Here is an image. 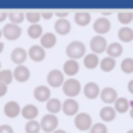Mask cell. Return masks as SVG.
Returning <instances> with one entry per match:
<instances>
[{
	"mask_svg": "<svg viewBox=\"0 0 133 133\" xmlns=\"http://www.w3.org/2000/svg\"><path fill=\"white\" fill-rule=\"evenodd\" d=\"M66 55L69 56V59H73V60L84 57V56H86V46H84V43L80 40H73L67 44Z\"/></svg>",
	"mask_w": 133,
	"mask_h": 133,
	"instance_id": "cell-1",
	"label": "cell"
},
{
	"mask_svg": "<svg viewBox=\"0 0 133 133\" xmlns=\"http://www.w3.org/2000/svg\"><path fill=\"white\" fill-rule=\"evenodd\" d=\"M62 89H63V93L67 96V99H73L75 96H77L79 93L82 92V84L80 82L77 80V79L75 77H69L64 80L63 86H62Z\"/></svg>",
	"mask_w": 133,
	"mask_h": 133,
	"instance_id": "cell-2",
	"label": "cell"
},
{
	"mask_svg": "<svg viewBox=\"0 0 133 133\" xmlns=\"http://www.w3.org/2000/svg\"><path fill=\"white\" fill-rule=\"evenodd\" d=\"M75 126L77 130L80 132H84V130H90L93 126V120H92V116L89 113H84V112H79L77 115L75 116Z\"/></svg>",
	"mask_w": 133,
	"mask_h": 133,
	"instance_id": "cell-3",
	"label": "cell"
},
{
	"mask_svg": "<svg viewBox=\"0 0 133 133\" xmlns=\"http://www.w3.org/2000/svg\"><path fill=\"white\" fill-rule=\"evenodd\" d=\"M57 126H59V119L56 115H52V113L44 115L40 120V127L46 133H53L57 129Z\"/></svg>",
	"mask_w": 133,
	"mask_h": 133,
	"instance_id": "cell-4",
	"label": "cell"
},
{
	"mask_svg": "<svg viewBox=\"0 0 133 133\" xmlns=\"http://www.w3.org/2000/svg\"><path fill=\"white\" fill-rule=\"evenodd\" d=\"M109 46L107 40L104 39V36H100V35H96L90 39V49H92V53L95 55H100V53H104Z\"/></svg>",
	"mask_w": 133,
	"mask_h": 133,
	"instance_id": "cell-5",
	"label": "cell"
},
{
	"mask_svg": "<svg viewBox=\"0 0 133 133\" xmlns=\"http://www.w3.org/2000/svg\"><path fill=\"white\" fill-rule=\"evenodd\" d=\"M47 83L50 87H60L64 83V73L63 70L52 69L47 73Z\"/></svg>",
	"mask_w": 133,
	"mask_h": 133,
	"instance_id": "cell-6",
	"label": "cell"
},
{
	"mask_svg": "<svg viewBox=\"0 0 133 133\" xmlns=\"http://www.w3.org/2000/svg\"><path fill=\"white\" fill-rule=\"evenodd\" d=\"M3 32V36L7 39V40H16L22 36V27L19 24H15V23H6L2 29Z\"/></svg>",
	"mask_w": 133,
	"mask_h": 133,
	"instance_id": "cell-7",
	"label": "cell"
},
{
	"mask_svg": "<svg viewBox=\"0 0 133 133\" xmlns=\"http://www.w3.org/2000/svg\"><path fill=\"white\" fill-rule=\"evenodd\" d=\"M110 27H112V23H110V20L107 17H97L95 20V23H93V30L100 36H103L104 33L109 32Z\"/></svg>",
	"mask_w": 133,
	"mask_h": 133,
	"instance_id": "cell-8",
	"label": "cell"
},
{
	"mask_svg": "<svg viewBox=\"0 0 133 133\" xmlns=\"http://www.w3.org/2000/svg\"><path fill=\"white\" fill-rule=\"evenodd\" d=\"M117 92H116V89H113V87H103L100 92V99L102 102H104V103L107 104V106H112V103L115 104V102L117 100Z\"/></svg>",
	"mask_w": 133,
	"mask_h": 133,
	"instance_id": "cell-9",
	"label": "cell"
},
{
	"mask_svg": "<svg viewBox=\"0 0 133 133\" xmlns=\"http://www.w3.org/2000/svg\"><path fill=\"white\" fill-rule=\"evenodd\" d=\"M27 55H29V57L32 59L33 62H42L46 57V49L42 47L40 44H33V46H30V49L27 50Z\"/></svg>",
	"mask_w": 133,
	"mask_h": 133,
	"instance_id": "cell-10",
	"label": "cell"
},
{
	"mask_svg": "<svg viewBox=\"0 0 133 133\" xmlns=\"http://www.w3.org/2000/svg\"><path fill=\"white\" fill-rule=\"evenodd\" d=\"M10 57H12L13 63L20 66V64H23L24 62H26V59L29 57V55H27V50L23 49V47H15V49L12 50Z\"/></svg>",
	"mask_w": 133,
	"mask_h": 133,
	"instance_id": "cell-11",
	"label": "cell"
},
{
	"mask_svg": "<svg viewBox=\"0 0 133 133\" xmlns=\"http://www.w3.org/2000/svg\"><path fill=\"white\" fill-rule=\"evenodd\" d=\"M33 96L39 102H47L50 99V87L46 84H39L33 90Z\"/></svg>",
	"mask_w": 133,
	"mask_h": 133,
	"instance_id": "cell-12",
	"label": "cell"
},
{
	"mask_svg": "<svg viewBox=\"0 0 133 133\" xmlns=\"http://www.w3.org/2000/svg\"><path fill=\"white\" fill-rule=\"evenodd\" d=\"M62 110L67 116H76L79 113V103L75 99H66L62 104Z\"/></svg>",
	"mask_w": 133,
	"mask_h": 133,
	"instance_id": "cell-13",
	"label": "cell"
},
{
	"mask_svg": "<svg viewBox=\"0 0 133 133\" xmlns=\"http://www.w3.org/2000/svg\"><path fill=\"white\" fill-rule=\"evenodd\" d=\"M100 87L96 82H87L83 86V93L87 99H96L97 96H100Z\"/></svg>",
	"mask_w": 133,
	"mask_h": 133,
	"instance_id": "cell-14",
	"label": "cell"
},
{
	"mask_svg": "<svg viewBox=\"0 0 133 133\" xmlns=\"http://www.w3.org/2000/svg\"><path fill=\"white\" fill-rule=\"evenodd\" d=\"M3 112H4V115H6L7 117L13 119V117H16V116H19V113H22V107L16 100H9L6 104H4Z\"/></svg>",
	"mask_w": 133,
	"mask_h": 133,
	"instance_id": "cell-15",
	"label": "cell"
},
{
	"mask_svg": "<svg viewBox=\"0 0 133 133\" xmlns=\"http://www.w3.org/2000/svg\"><path fill=\"white\" fill-rule=\"evenodd\" d=\"M37 115H39V109H37L36 104L27 103V104H24V106L22 107V116H23L27 122L29 120H36Z\"/></svg>",
	"mask_w": 133,
	"mask_h": 133,
	"instance_id": "cell-16",
	"label": "cell"
},
{
	"mask_svg": "<svg viewBox=\"0 0 133 133\" xmlns=\"http://www.w3.org/2000/svg\"><path fill=\"white\" fill-rule=\"evenodd\" d=\"M13 76H15V79L17 82H20V83H24V82L29 80L30 77V70L27 66H23V64H20V66H16L15 70H13Z\"/></svg>",
	"mask_w": 133,
	"mask_h": 133,
	"instance_id": "cell-17",
	"label": "cell"
},
{
	"mask_svg": "<svg viewBox=\"0 0 133 133\" xmlns=\"http://www.w3.org/2000/svg\"><path fill=\"white\" fill-rule=\"evenodd\" d=\"M79 69H80V66H79L77 60L67 59V60L63 63V73H64V75H67L69 77H73V76L77 75Z\"/></svg>",
	"mask_w": 133,
	"mask_h": 133,
	"instance_id": "cell-18",
	"label": "cell"
},
{
	"mask_svg": "<svg viewBox=\"0 0 133 133\" xmlns=\"http://www.w3.org/2000/svg\"><path fill=\"white\" fill-rule=\"evenodd\" d=\"M56 43H57V37L53 32H46L40 37V46L44 49H52L56 46Z\"/></svg>",
	"mask_w": 133,
	"mask_h": 133,
	"instance_id": "cell-19",
	"label": "cell"
},
{
	"mask_svg": "<svg viewBox=\"0 0 133 133\" xmlns=\"http://www.w3.org/2000/svg\"><path fill=\"white\" fill-rule=\"evenodd\" d=\"M55 30L59 33V35H69L70 30H72V24H70V22L67 20V19H57V20L55 22Z\"/></svg>",
	"mask_w": 133,
	"mask_h": 133,
	"instance_id": "cell-20",
	"label": "cell"
},
{
	"mask_svg": "<svg viewBox=\"0 0 133 133\" xmlns=\"http://www.w3.org/2000/svg\"><path fill=\"white\" fill-rule=\"evenodd\" d=\"M99 115H100L102 122H112V120H115L117 112L115 110V107H113V106H107V104H106V106H103L100 109Z\"/></svg>",
	"mask_w": 133,
	"mask_h": 133,
	"instance_id": "cell-21",
	"label": "cell"
},
{
	"mask_svg": "<svg viewBox=\"0 0 133 133\" xmlns=\"http://www.w3.org/2000/svg\"><path fill=\"white\" fill-rule=\"evenodd\" d=\"M90 20H92V16L86 10H79V12L75 13V22L79 26H87L90 23Z\"/></svg>",
	"mask_w": 133,
	"mask_h": 133,
	"instance_id": "cell-22",
	"label": "cell"
},
{
	"mask_svg": "<svg viewBox=\"0 0 133 133\" xmlns=\"http://www.w3.org/2000/svg\"><path fill=\"white\" fill-rule=\"evenodd\" d=\"M106 53H107V56L116 59L123 53V46H122L120 43H117V42H112V43H109V46H107Z\"/></svg>",
	"mask_w": 133,
	"mask_h": 133,
	"instance_id": "cell-23",
	"label": "cell"
},
{
	"mask_svg": "<svg viewBox=\"0 0 133 133\" xmlns=\"http://www.w3.org/2000/svg\"><path fill=\"white\" fill-rule=\"evenodd\" d=\"M62 102L59 100L57 97H50L49 100L46 102V109L49 113H52V115H56L57 112H60L62 110Z\"/></svg>",
	"mask_w": 133,
	"mask_h": 133,
	"instance_id": "cell-24",
	"label": "cell"
},
{
	"mask_svg": "<svg viewBox=\"0 0 133 133\" xmlns=\"http://www.w3.org/2000/svg\"><path fill=\"white\" fill-rule=\"evenodd\" d=\"M117 36L122 42H132L133 40V29L129 26H122L117 32Z\"/></svg>",
	"mask_w": 133,
	"mask_h": 133,
	"instance_id": "cell-25",
	"label": "cell"
},
{
	"mask_svg": "<svg viewBox=\"0 0 133 133\" xmlns=\"http://www.w3.org/2000/svg\"><path fill=\"white\" fill-rule=\"evenodd\" d=\"M9 20L10 23H15L20 26L22 22L26 20V12H22V10H12L9 12Z\"/></svg>",
	"mask_w": 133,
	"mask_h": 133,
	"instance_id": "cell-26",
	"label": "cell"
},
{
	"mask_svg": "<svg viewBox=\"0 0 133 133\" xmlns=\"http://www.w3.org/2000/svg\"><path fill=\"white\" fill-rule=\"evenodd\" d=\"M83 63L86 66V69H95V67L99 66L100 60H99V56L95 55V53H89L83 57Z\"/></svg>",
	"mask_w": 133,
	"mask_h": 133,
	"instance_id": "cell-27",
	"label": "cell"
},
{
	"mask_svg": "<svg viewBox=\"0 0 133 133\" xmlns=\"http://www.w3.org/2000/svg\"><path fill=\"white\" fill-rule=\"evenodd\" d=\"M27 35L30 39H40L43 36V27L40 23L37 24H29L27 27Z\"/></svg>",
	"mask_w": 133,
	"mask_h": 133,
	"instance_id": "cell-28",
	"label": "cell"
},
{
	"mask_svg": "<svg viewBox=\"0 0 133 133\" xmlns=\"http://www.w3.org/2000/svg\"><path fill=\"white\" fill-rule=\"evenodd\" d=\"M99 66H100V69L103 70V72H112L116 66V59L110 57V56H106V57L100 59Z\"/></svg>",
	"mask_w": 133,
	"mask_h": 133,
	"instance_id": "cell-29",
	"label": "cell"
},
{
	"mask_svg": "<svg viewBox=\"0 0 133 133\" xmlns=\"http://www.w3.org/2000/svg\"><path fill=\"white\" fill-rule=\"evenodd\" d=\"M115 110L117 113H126L129 110L130 104H129V100L126 97H117V100L115 102Z\"/></svg>",
	"mask_w": 133,
	"mask_h": 133,
	"instance_id": "cell-30",
	"label": "cell"
},
{
	"mask_svg": "<svg viewBox=\"0 0 133 133\" xmlns=\"http://www.w3.org/2000/svg\"><path fill=\"white\" fill-rule=\"evenodd\" d=\"M13 79H15V76H13L12 70H9V69H2L0 70V83L2 84L9 86V84L13 82Z\"/></svg>",
	"mask_w": 133,
	"mask_h": 133,
	"instance_id": "cell-31",
	"label": "cell"
},
{
	"mask_svg": "<svg viewBox=\"0 0 133 133\" xmlns=\"http://www.w3.org/2000/svg\"><path fill=\"white\" fill-rule=\"evenodd\" d=\"M117 19L122 24H129L133 20V12H130V10H122V12L117 13Z\"/></svg>",
	"mask_w": 133,
	"mask_h": 133,
	"instance_id": "cell-32",
	"label": "cell"
},
{
	"mask_svg": "<svg viewBox=\"0 0 133 133\" xmlns=\"http://www.w3.org/2000/svg\"><path fill=\"white\" fill-rule=\"evenodd\" d=\"M40 19H42V12H37V10H29V12H26V20L30 24H37Z\"/></svg>",
	"mask_w": 133,
	"mask_h": 133,
	"instance_id": "cell-33",
	"label": "cell"
},
{
	"mask_svg": "<svg viewBox=\"0 0 133 133\" xmlns=\"http://www.w3.org/2000/svg\"><path fill=\"white\" fill-rule=\"evenodd\" d=\"M120 69H122V72L126 73V75L133 73V57H124L120 63Z\"/></svg>",
	"mask_w": 133,
	"mask_h": 133,
	"instance_id": "cell-34",
	"label": "cell"
},
{
	"mask_svg": "<svg viewBox=\"0 0 133 133\" xmlns=\"http://www.w3.org/2000/svg\"><path fill=\"white\" fill-rule=\"evenodd\" d=\"M40 122L39 120H29L24 126V130L26 133H39L40 132Z\"/></svg>",
	"mask_w": 133,
	"mask_h": 133,
	"instance_id": "cell-35",
	"label": "cell"
},
{
	"mask_svg": "<svg viewBox=\"0 0 133 133\" xmlns=\"http://www.w3.org/2000/svg\"><path fill=\"white\" fill-rule=\"evenodd\" d=\"M90 133H107V126L103 122H97V123H93Z\"/></svg>",
	"mask_w": 133,
	"mask_h": 133,
	"instance_id": "cell-36",
	"label": "cell"
},
{
	"mask_svg": "<svg viewBox=\"0 0 133 133\" xmlns=\"http://www.w3.org/2000/svg\"><path fill=\"white\" fill-rule=\"evenodd\" d=\"M0 133H15L10 124H0Z\"/></svg>",
	"mask_w": 133,
	"mask_h": 133,
	"instance_id": "cell-37",
	"label": "cell"
},
{
	"mask_svg": "<svg viewBox=\"0 0 133 133\" xmlns=\"http://www.w3.org/2000/svg\"><path fill=\"white\" fill-rule=\"evenodd\" d=\"M67 15H69V12H62V10L55 12V16H57V19H66Z\"/></svg>",
	"mask_w": 133,
	"mask_h": 133,
	"instance_id": "cell-38",
	"label": "cell"
},
{
	"mask_svg": "<svg viewBox=\"0 0 133 133\" xmlns=\"http://www.w3.org/2000/svg\"><path fill=\"white\" fill-rule=\"evenodd\" d=\"M53 16H55V12H49V10L42 12V17H43V19H52Z\"/></svg>",
	"mask_w": 133,
	"mask_h": 133,
	"instance_id": "cell-39",
	"label": "cell"
},
{
	"mask_svg": "<svg viewBox=\"0 0 133 133\" xmlns=\"http://www.w3.org/2000/svg\"><path fill=\"white\" fill-rule=\"evenodd\" d=\"M6 93H7V86H6V84L0 83V97H3Z\"/></svg>",
	"mask_w": 133,
	"mask_h": 133,
	"instance_id": "cell-40",
	"label": "cell"
},
{
	"mask_svg": "<svg viewBox=\"0 0 133 133\" xmlns=\"http://www.w3.org/2000/svg\"><path fill=\"white\" fill-rule=\"evenodd\" d=\"M7 17H9V13L4 12V10H0V22H4Z\"/></svg>",
	"mask_w": 133,
	"mask_h": 133,
	"instance_id": "cell-41",
	"label": "cell"
},
{
	"mask_svg": "<svg viewBox=\"0 0 133 133\" xmlns=\"http://www.w3.org/2000/svg\"><path fill=\"white\" fill-rule=\"evenodd\" d=\"M127 89H129V92L133 95V79H130L129 83H127Z\"/></svg>",
	"mask_w": 133,
	"mask_h": 133,
	"instance_id": "cell-42",
	"label": "cell"
},
{
	"mask_svg": "<svg viewBox=\"0 0 133 133\" xmlns=\"http://www.w3.org/2000/svg\"><path fill=\"white\" fill-rule=\"evenodd\" d=\"M53 133H67V132H66V130H64V129H56V130H55V132H53Z\"/></svg>",
	"mask_w": 133,
	"mask_h": 133,
	"instance_id": "cell-43",
	"label": "cell"
},
{
	"mask_svg": "<svg viewBox=\"0 0 133 133\" xmlns=\"http://www.w3.org/2000/svg\"><path fill=\"white\" fill-rule=\"evenodd\" d=\"M3 49H4V43H2V42H0V53L3 52Z\"/></svg>",
	"mask_w": 133,
	"mask_h": 133,
	"instance_id": "cell-44",
	"label": "cell"
},
{
	"mask_svg": "<svg viewBox=\"0 0 133 133\" xmlns=\"http://www.w3.org/2000/svg\"><path fill=\"white\" fill-rule=\"evenodd\" d=\"M129 113H130V117L133 119V107H132V109H130V112H129Z\"/></svg>",
	"mask_w": 133,
	"mask_h": 133,
	"instance_id": "cell-45",
	"label": "cell"
},
{
	"mask_svg": "<svg viewBox=\"0 0 133 133\" xmlns=\"http://www.w3.org/2000/svg\"><path fill=\"white\" fill-rule=\"evenodd\" d=\"M126 133H133V129H129V130H127Z\"/></svg>",
	"mask_w": 133,
	"mask_h": 133,
	"instance_id": "cell-46",
	"label": "cell"
},
{
	"mask_svg": "<svg viewBox=\"0 0 133 133\" xmlns=\"http://www.w3.org/2000/svg\"><path fill=\"white\" fill-rule=\"evenodd\" d=\"M2 36H3V32H2V29H0V37H2Z\"/></svg>",
	"mask_w": 133,
	"mask_h": 133,
	"instance_id": "cell-47",
	"label": "cell"
},
{
	"mask_svg": "<svg viewBox=\"0 0 133 133\" xmlns=\"http://www.w3.org/2000/svg\"><path fill=\"white\" fill-rule=\"evenodd\" d=\"M0 70H2V62H0Z\"/></svg>",
	"mask_w": 133,
	"mask_h": 133,
	"instance_id": "cell-48",
	"label": "cell"
}]
</instances>
